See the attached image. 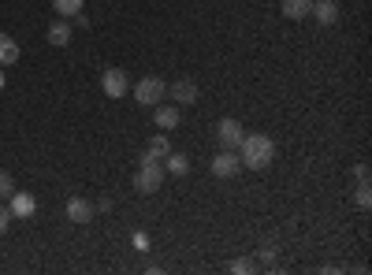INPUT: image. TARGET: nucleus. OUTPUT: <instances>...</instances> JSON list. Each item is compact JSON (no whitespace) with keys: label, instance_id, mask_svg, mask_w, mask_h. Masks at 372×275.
Segmentation results:
<instances>
[{"label":"nucleus","instance_id":"f257e3e1","mask_svg":"<svg viewBox=\"0 0 372 275\" xmlns=\"http://www.w3.org/2000/svg\"><path fill=\"white\" fill-rule=\"evenodd\" d=\"M238 160H242V168H250V171H265L272 160H276V141L268 134H242Z\"/></svg>","mask_w":372,"mask_h":275},{"label":"nucleus","instance_id":"f03ea898","mask_svg":"<svg viewBox=\"0 0 372 275\" xmlns=\"http://www.w3.org/2000/svg\"><path fill=\"white\" fill-rule=\"evenodd\" d=\"M164 164L160 160H142V168H138V175H134V190L138 193H156L160 186H164Z\"/></svg>","mask_w":372,"mask_h":275},{"label":"nucleus","instance_id":"7ed1b4c3","mask_svg":"<svg viewBox=\"0 0 372 275\" xmlns=\"http://www.w3.org/2000/svg\"><path fill=\"white\" fill-rule=\"evenodd\" d=\"M164 93H168V86H164V78H156V75H149V78H142V82L134 86V101H138L142 108H156L160 101H164Z\"/></svg>","mask_w":372,"mask_h":275},{"label":"nucleus","instance_id":"20e7f679","mask_svg":"<svg viewBox=\"0 0 372 275\" xmlns=\"http://www.w3.org/2000/svg\"><path fill=\"white\" fill-rule=\"evenodd\" d=\"M101 90L112 97V101H119V97H127V90H131V78H127V71H119V68H105L101 71Z\"/></svg>","mask_w":372,"mask_h":275},{"label":"nucleus","instance_id":"39448f33","mask_svg":"<svg viewBox=\"0 0 372 275\" xmlns=\"http://www.w3.org/2000/svg\"><path fill=\"white\" fill-rule=\"evenodd\" d=\"M213 175L216 179H235V175L242 171V160H238V149H223L220 156H213Z\"/></svg>","mask_w":372,"mask_h":275},{"label":"nucleus","instance_id":"423d86ee","mask_svg":"<svg viewBox=\"0 0 372 275\" xmlns=\"http://www.w3.org/2000/svg\"><path fill=\"white\" fill-rule=\"evenodd\" d=\"M8 212L11 216H19V220H30L38 212V201H34V193H26V190H15L11 198H8Z\"/></svg>","mask_w":372,"mask_h":275},{"label":"nucleus","instance_id":"0eeeda50","mask_svg":"<svg viewBox=\"0 0 372 275\" xmlns=\"http://www.w3.org/2000/svg\"><path fill=\"white\" fill-rule=\"evenodd\" d=\"M242 134H246V131H242L238 119H220V123H216V138H220L223 149H238Z\"/></svg>","mask_w":372,"mask_h":275},{"label":"nucleus","instance_id":"6e6552de","mask_svg":"<svg viewBox=\"0 0 372 275\" xmlns=\"http://www.w3.org/2000/svg\"><path fill=\"white\" fill-rule=\"evenodd\" d=\"M309 15L320 26H335L339 23V4H335V0H313V11Z\"/></svg>","mask_w":372,"mask_h":275},{"label":"nucleus","instance_id":"1a4fd4ad","mask_svg":"<svg viewBox=\"0 0 372 275\" xmlns=\"http://www.w3.org/2000/svg\"><path fill=\"white\" fill-rule=\"evenodd\" d=\"M171 101L193 104V101H198V82H190V78H179V82H171Z\"/></svg>","mask_w":372,"mask_h":275},{"label":"nucleus","instance_id":"9d476101","mask_svg":"<svg viewBox=\"0 0 372 275\" xmlns=\"http://www.w3.org/2000/svg\"><path fill=\"white\" fill-rule=\"evenodd\" d=\"M68 220L71 223H90L93 220V205L86 198H71L68 201Z\"/></svg>","mask_w":372,"mask_h":275},{"label":"nucleus","instance_id":"9b49d317","mask_svg":"<svg viewBox=\"0 0 372 275\" xmlns=\"http://www.w3.org/2000/svg\"><path fill=\"white\" fill-rule=\"evenodd\" d=\"M153 119H156L160 131H175V126H179V108H175V104H160Z\"/></svg>","mask_w":372,"mask_h":275},{"label":"nucleus","instance_id":"f8f14e48","mask_svg":"<svg viewBox=\"0 0 372 275\" xmlns=\"http://www.w3.org/2000/svg\"><path fill=\"white\" fill-rule=\"evenodd\" d=\"M15 60H19V41L11 34H0V68H11Z\"/></svg>","mask_w":372,"mask_h":275},{"label":"nucleus","instance_id":"ddd939ff","mask_svg":"<svg viewBox=\"0 0 372 275\" xmlns=\"http://www.w3.org/2000/svg\"><path fill=\"white\" fill-rule=\"evenodd\" d=\"M48 41H53L56 48L71 45V26L63 23V19H53V23H48Z\"/></svg>","mask_w":372,"mask_h":275},{"label":"nucleus","instance_id":"4468645a","mask_svg":"<svg viewBox=\"0 0 372 275\" xmlns=\"http://www.w3.org/2000/svg\"><path fill=\"white\" fill-rule=\"evenodd\" d=\"M168 153H171V141H168L164 134H153V138H149V149H145L142 160H164Z\"/></svg>","mask_w":372,"mask_h":275},{"label":"nucleus","instance_id":"2eb2a0df","mask_svg":"<svg viewBox=\"0 0 372 275\" xmlns=\"http://www.w3.org/2000/svg\"><path fill=\"white\" fill-rule=\"evenodd\" d=\"M313 11V0H283V15H287V19H305V15H309Z\"/></svg>","mask_w":372,"mask_h":275},{"label":"nucleus","instance_id":"dca6fc26","mask_svg":"<svg viewBox=\"0 0 372 275\" xmlns=\"http://www.w3.org/2000/svg\"><path fill=\"white\" fill-rule=\"evenodd\" d=\"M164 171H171V175H186V171H190V156H183V153H168V156H164Z\"/></svg>","mask_w":372,"mask_h":275},{"label":"nucleus","instance_id":"f3484780","mask_svg":"<svg viewBox=\"0 0 372 275\" xmlns=\"http://www.w3.org/2000/svg\"><path fill=\"white\" fill-rule=\"evenodd\" d=\"M53 8L63 15V19H75V15L83 11V0H53Z\"/></svg>","mask_w":372,"mask_h":275},{"label":"nucleus","instance_id":"a211bd4d","mask_svg":"<svg viewBox=\"0 0 372 275\" xmlns=\"http://www.w3.org/2000/svg\"><path fill=\"white\" fill-rule=\"evenodd\" d=\"M11 193H15V179L8 171H0V198H11Z\"/></svg>","mask_w":372,"mask_h":275},{"label":"nucleus","instance_id":"6ab92c4d","mask_svg":"<svg viewBox=\"0 0 372 275\" xmlns=\"http://www.w3.org/2000/svg\"><path fill=\"white\" fill-rule=\"evenodd\" d=\"M354 205H358V208H368V205H372V193H368V183H365V186H358V193H354Z\"/></svg>","mask_w":372,"mask_h":275},{"label":"nucleus","instance_id":"aec40b11","mask_svg":"<svg viewBox=\"0 0 372 275\" xmlns=\"http://www.w3.org/2000/svg\"><path fill=\"white\" fill-rule=\"evenodd\" d=\"M231 271L235 275H250L253 271V261H231Z\"/></svg>","mask_w":372,"mask_h":275},{"label":"nucleus","instance_id":"412c9836","mask_svg":"<svg viewBox=\"0 0 372 275\" xmlns=\"http://www.w3.org/2000/svg\"><path fill=\"white\" fill-rule=\"evenodd\" d=\"M354 179H358V186H365V183H368V164H358V168H354Z\"/></svg>","mask_w":372,"mask_h":275},{"label":"nucleus","instance_id":"4be33fe9","mask_svg":"<svg viewBox=\"0 0 372 275\" xmlns=\"http://www.w3.org/2000/svg\"><path fill=\"white\" fill-rule=\"evenodd\" d=\"M8 223H11V212H8V208H4V205H0V234H4V231H8Z\"/></svg>","mask_w":372,"mask_h":275},{"label":"nucleus","instance_id":"5701e85b","mask_svg":"<svg viewBox=\"0 0 372 275\" xmlns=\"http://www.w3.org/2000/svg\"><path fill=\"white\" fill-rule=\"evenodd\" d=\"M93 212H112V198H101V201L93 205Z\"/></svg>","mask_w":372,"mask_h":275},{"label":"nucleus","instance_id":"b1692460","mask_svg":"<svg viewBox=\"0 0 372 275\" xmlns=\"http://www.w3.org/2000/svg\"><path fill=\"white\" fill-rule=\"evenodd\" d=\"M261 261H265V264L276 261V246H265V249H261Z\"/></svg>","mask_w":372,"mask_h":275},{"label":"nucleus","instance_id":"393cba45","mask_svg":"<svg viewBox=\"0 0 372 275\" xmlns=\"http://www.w3.org/2000/svg\"><path fill=\"white\" fill-rule=\"evenodd\" d=\"M134 249H149V238H145V234H134Z\"/></svg>","mask_w":372,"mask_h":275},{"label":"nucleus","instance_id":"a878e982","mask_svg":"<svg viewBox=\"0 0 372 275\" xmlns=\"http://www.w3.org/2000/svg\"><path fill=\"white\" fill-rule=\"evenodd\" d=\"M0 90H4V71H0Z\"/></svg>","mask_w":372,"mask_h":275}]
</instances>
